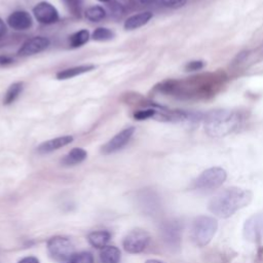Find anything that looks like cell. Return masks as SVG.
Here are the masks:
<instances>
[{"mask_svg": "<svg viewBox=\"0 0 263 263\" xmlns=\"http://www.w3.org/2000/svg\"><path fill=\"white\" fill-rule=\"evenodd\" d=\"M253 198L250 190L239 187L226 188L215 194L209 201L208 209L218 218H229L238 210L246 208Z\"/></svg>", "mask_w": 263, "mask_h": 263, "instance_id": "obj_1", "label": "cell"}, {"mask_svg": "<svg viewBox=\"0 0 263 263\" xmlns=\"http://www.w3.org/2000/svg\"><path fill=\"white\" fill-rule=\"evenodd\" d=\"M240 117L235 112L216 111L205 119V132L209 136L220 138L232 133L239 124Z\"/></svg>", "mask_w": 263, "mask_h": 263, "instance_id": "obj_2", "label": "cell"}, {"mask_svg": "<svg viewBox=\"0 0 263 263\" xmlns=\"http://www.w3.org/2000/svg\"><path fill=\"white\" fill-rule=\"evenodd\" d=\"M218 229V222L210 216H198L193 220L191 228V237L198 247L206 246L214 237Z\"/></svg>", "mask_w": 263, "mask_h": 263, "instance_id": "obj_3", "label": "cell"}, {"mask_svg": "<svg viewBox=\"0 0 263 263\" xmlns=\"http://www.w3.org/2000/svg\"><path fill=\"white\" fill-rule=\"evenodd\" d=\"M49 256L59 262L69 261L75 254V248L72 241L64 236H52L46 243Z\"/></svg>", "mask_w": 263, "mask_h": 263, "instance_id": "obj_4", "label": "cell"}, {"mask_svg": "<svg viewBox=\"0 0 263 263\" xmlns=\"http://www.w3.org/2000/svg\"><path fill=\"white\" fill-rule=\"evenodd\" d=\"M227 174L220 166L210 167L203 171L194 181L193 187L197 190H212L220 187L226 180Z\"/></svg>", "mask_w": 263, "mask_h": 263, "instance_id": "obj_5", "label": "cell"}, {"mask_svg": "<svg viewBox=\"0 0 263 263\" xmlns=\"http://www.w3.org/2000/svg\"><path fill=\"white\" fill-rule=\"evenodd\" d=\"M150 234L143 229L130 230L122 240V247L129 254H139L143 252L150 243Z\"/></svg>", "mask_w": 263, "mask_h": 263, "instance_id": "obj_6", "label": "cell"}, {"mask_svg": "<svg viewBox=\"0 0 263 263\" xmlns=\"http://www.w3.org/2000/svg\"><path fill=\"white\" fill-rule=\"evenodd\" d=\"M134 133H135L134 126H129V127L122 129L101 148L102 153L111 154V153H114V152L122 149L128 143V141L133 137Z\"/></svg>", "mask_w": 263, "mask_h": 263, "instance_id": "obj_7", "label": "cell"}, {"mask_svg": "<svg viewBox=\"0 0 263 263\" xmlns=\"http://www.w3.org/2000/svg\"><path fill=\"white\" fill-rule=\"evenodd\" d=\"M33 14L39 23L44 25H50L59 21V12L57 8L45 1L39 2L34 6Z\"/></svg>", "mask_w": 263, "mask_h": 263, "instance_id": "obj_8", "label": "cell"}, {"mask_svg": "<svg viewBox=\"0 0 263 263\" xmlns=\"http://www.w3.org/2000/svg\"><path fill=\"white\" fill-rule=\"evenodd\" d=\"M49 39L43 36H35L23 43L17 50V54L21 57H29L39 53L49 46Z\"/></svg>", "mask_w": 263, "mask_h": 263, "instance_id": "obj_9", "label": "cell"}, {"mask_svg": "<svg viewBox=\"0 0 263 263\" xmlns=\"http://www.w3.org/2000/svg\"><path fill=\"white\" fill-rule=\"evenodd\" d=\"M7 24L10 28L14 30L24 31L31 28L33 21L29 12L25 10H16L9 14V16L7 17Z\"/></svg>", "mask_w": 263, "mask_h": 263, "instance_id": "obj_10", "label": "cell"}, {"mask_svg": "<svg viewBox=\"0 0 263 263\" xmlns=\"http://www.w3.org/2000/svg\"><path fill=\"white\" fill-rule=\"evenodd\" d=\"M72 141H73V137L69 136V135L57 137L54 139H50L48 141L41 143L38 146L37 151L39 153H49V152L58 150L64 146H67L68 144L72 143Z\"/></svg>", "mask_w": 263, "mask_h": 263, "instance_id": "obj_11", "label": "cell"}, {"mask_svg": "<svg viewBox=\"0 0 263 263\" xmlns=\"http://www.w3.org/2000/svg\"><path fill=\"white\" fill-rule=\"evenodd\" d=\"M111 238V233L107 230H97L89 232L87 235V241L88 243L99 250H102L106 246H108V242Z\"/></svg>", "mask_w": 263, "mask_h": 263, "instance_id": "obj_12", "label": "cell"}, {"mask_svg": "<svg viewBox=\"0 0 263 263\" xmlns=\"http://www.w3.org/2000/svg\"><path fill=\"white\" fill-rule=\"evenodd\" d=\"M153 14L151 11H143L137 14H134L129 16L124 22V29L125 30H135L138 29L144 25H146L151 18Z\"/></svg>", "mask_w": 263, "mask_h": 263, "instance_id": "obj_13", "label": "cell"}, {"mask_svg": "<svg viewBox=\"0 0 263 263\" xmlns=\"http://www.w3.org/2000/svg\"><path fill=\"white\" fill-rule=\"evenodd\" d=\"M96 67L93 65H80V66H75L72 68H68V69H64L61 70L57 73V78L60 80H65V79H70L73 77H76L78 75L84 74L86 72H89L91 70H93Z\"/></svg>", "mask_w": 263, "mask_h": 263, "instance_id": "obj_14", "label": "cell"}, {"mask_svg": "<svg viewBox=\"0 0 263 263\" xmlns=\"http://www.w3.org/2000/svg\"><path fill=\"white\" fill-rule=\"evenodd\" d=\"M87 156V152L79 147H75L71 149L62 159V163L64 165H76L78 163H81Z\"/></svg>", "mask_w": 263, "mask_h": 263, "instance_id": "obj_15", "label": "cell"}, {"mask_svg": "<svg viewBox=\"0 0 263 263\" xmlns=\"http://www.w3.org/2000/svg\"><path fill=\"white\" fill-rule=\"evenodd\" d=\"M120 258V251L117 247L114 246H106L100 252L101 263H119Z\"/></svg>", "mask_w": 263, "mask_h": 263, "instance_id": "obj_16", "label": "cell"}, {"mask_svg": "<svg viewBox=\"0 0 263 263\" xmlns=\"http://www.w3.org/2000/svg\"><path fill=\"white\" fill-rule=\"evenodd\" d=\"M23 88H24V82L18 81V82L12 83L6 90V93L3 99V104L4 105L12 104L21 95V92L23 91Z\"/></svg>", "mask_w": 263, "mask_h": 263, "instance_id": "obj_17", "label": "cell"}, {"mask_svg": "<svg viewBox=\"0 0 263 263\" xmlns=\"http://www.w3.org/2000/svg\"><path fill=\"white\" fill-rule=\"evenodd\" d=\"M106 14H107V12H106L105 8H103L102 6H99V5L90 6V7H88V8L84 11L85 17H86L88 21L93 22V23L103 21V20L106 17Z\"/></svg>", "mask_w": 263, "mask_h": 263, "instance_id": "obj_18", "label": "cell"}, {"mask_svg": "<svg viewBox=\"0 0 263 263\" xmlns=\"http://www.w3.org/2000/svg\"><path fill=\"white\" fill-rule=\"evenodd\" d=\"M89 39V32L85 29L75 32L69 37V44L71 47L76 48L84 45Z\"/></svg>", "mask_w": 263, "mask_h": 263, "instance_id": "obj_19", "label": "cell"}, {"mask_svg": "<svg viewBox=\"0 0 263 263\" xmlns=\"http://www.w3.org/2000/svg\"><path fill=\"white\" fill-rule=\"evenodd\" d=\"M63 2L70 13L80 17L84 0H63Z\"/></svg>", "mask_w": 263, "mask_h": 263, "instance_id": "obj_20", "label": "cell"}, {"mask_svg": "<svg viewBox=\"0 0 263 263\" xmlns=\"http://www.w3.org/2000/svg\"><path fill=\"white\" fill-rule=\"evenodd\" d=\"M113 37H114L113 31L104 27L97 28L91 35V38L96 41H107V40H111Z\"/></svg>", "mask_w": 263, "mask_h": 263, "instance_id": "obj_21", "label": "cell"}, {"mask_svg": "<svg viewBox=\"0 0 263 263\" xmlns=\"http://www.w3.org/2000/svg\"><path fill=\"white\" fill-rule=\"evenodd\" d=\"M93 256L89 252H79L75 253L68 263H93Z\"/></svg>", "mask_w": 263, "mask_h": 263, "instance_id": "obj_22", "label": "cell"}, {"mask_svg": "<svg viewBox=\"0 0 263 263\" xmlns=\"http://www.w3.org/2000/svg\"><path fill=\"white\" fill-rule=\"evenodd\" d=\"M107 6H108V9H109V12H110L111 16L120 17L123 14V7L119 3L115 2V1H111V2L109 1Z\"/></svg>", "mask_w": 263, "mask_h": 263, "instance_id": "obj_23", "label": "cell"}, {"mask_svg": "<svg viewBox=\"0 0 263 263\" xmlns=\"http://www.w3.org/2000/svg\"><path fill=\"white\" fill-rule=\"evenodd\" d=\"M156 114V111L153 109H146V110H139L134 113V117L137 120H144L150 117H153Z\"/></svg>", "mask_w": 263, "mask_h": 263, "instance_id": "obj_24", "label": "cell"}, {"mask_svg": "<svg viewBox=\"0 0 263 263\" xmlns=\"http://www.w3.org/2000/svg\"><path fill=\"white\" fill-rule=\"evenodd\" d=\"M161 3L170 8H179L186 4L187 0H160Z\"/></svg>", "mask_w": 263, "mask_h": 263, "instance_id": "obj_25", "label": "cell"}, {"mask_svg": "<svg viewBox=\"0 0 263 263\" xmlns=\"http://www.w3.org/2000/svg\"><path fill=\"white\" fill-rule=\"evenodd\" d=\"M203 67V63L202 61H192L190 63L187 64L186 66V69L188 71H196V70H199Z\"/></svg>", "mask_w": 263, "mask_h": 263, "instance_id": "obj_26", "label": "cell"}, {"mask_svg": "<svg viewBox=\"0 0 263 263\" xmlns=\"http://www.w3.org/2000/svg\"><path fill=\"white\" fill-rule=\"evenodd\" d=\"M13 63V59L8 57V55H4V54H1L0 55V65L1 66H6V65H9Z\"/></svg>", "mask_w": 263, "mask_h": 263, "instance_id": "obj_27", "label": "cell"}, {"mask_svg": "<svg viewBox=\"0 0 263 263\" xmlns=\"http://www.w3.org/2000/svg\"><path fill=\"white\" fill-rule=\"evenodd\" d=\"M17 263H39V260L36 257L28 256V257H25V258L21 259Z\"/></svg>", "mask_w": 263, "mask_h": 263, "instance_id": "obj_28", "label": "cell"}, {"mask_svg": "<svg viewBox=\"0 0 263 263\" xmlns=\"http://www.w3.org/2000/svg\"><path fill=\"white\" fill-rule=\"evenodd\" d=\"M5 33H6V26L2 21V18L0 17V37H2Z\"/></svg>", "mask_w": 263, "mask_h": 263, "instance_id": "obj_29", "label": "cell"}, {"mask_svg": "<svg viewBox=\"0 0 263 263\" xmlns=\"http://www.w3.org/2000/svg\"><path fill=\"white\" fill-rule=\"evenodd\" d=\"M145 263H163V262L156 260V259H150V260H147Z\"/></svg>", "mask_w": 263, "mask_h": 263, "instance_id": "obj_30", "label": "cell"}, {"mask_svg": "<svg viewBox=\"0 0 263 263\" xmlns=\"http://www.w3.org/2000/svg\"><path fill=\"white\" fill-rule=\"evenodd\" d=\"M99 1H101V2H109L110 0H99Z\"/></svg>", "mask_w": 263, "mask_h": 263, "instance_id": "obj_31", "label": "cell"}, {"mask_svg": "<svg viewBox=\"0 0 263 263\" xmlns=\"http://www.w3.org/2000/svg\"><path fill=\"white\" fill-rule=\"evenodd\" d=\"M262 51H263V47H262Z\"/></svg>", "mask_w": 263, "mask_h": 263, "instance_id": "obj_32", "label": "cell"}, {"mask_svg": "<svg viewBox=\"0 0 263 263\" xmlns=\"http://www.w3.org/2000/svg\"><path fill=\"white\" fill-rule=\"evenodd\" d=\"M67 263H68V262H67Z\"/></svg>", "mask_w": 263, "mask_h": 263, "instance_id": "obj_33", "label": "cell"}]
</instances>
